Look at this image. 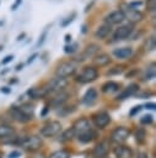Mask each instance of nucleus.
<instances>
[{"label": "nucleus", "mask_w": 156, "mask_h": 158, "mask_svg": "<svg viewBox=\"0 0 156 158\" xmlns=\"http://www.w3.org/2000/svg\"><path fill=\"white\" fill-rule=\"evenodd\" d=\"M64 51H65V53H72L76 51V44L75 46H65Z\"/></svg>", "instance_id": "7c9ffc66"}, {"label": "nucleus", "mask_w": 156, "mask_h": 158, "mask_svg": "<svg viewBox=\"0 0 156 158\" xmlns=\"http://www.w3.org/2000/svg\"><path fill=\"white\" fill-rule=\"evenodd\" d=\"M96 100H97V90L93 89V88L88 89V90L85 93L84 98H82V102H84L85 105H87V106L93 105V104L96 102Z\"/></svg>", "instance_id": "dca6fc26"}, {"label": "nucleus", "mask_w": 156, "mask_h": 158, "mask_svg": "<svg viewBox=\"0 0 156 158\" xmlns=\"http://www.w3.org/2000/svg\"><path fill=\"white\" fill-rule=\"evenodd\" d=\"M98 77V72L95 67H85L77 75H76V81L81 84H86L90 81H93Z\"/></svg>", "instance_id": "20e7f679"}, {"label": "nucleus", "mask_w": 156, "mask_h": 158, "mask_svg": "<svg viewBox=\"0 0 156 158\" xmlns=\"http://www.w3.org/2000/svg\"><path fill=\"white\" fill-rule=\"evenodd\" d=\"M75 135H74V131H72V128H69L68 131H65L64 132V135H63V139H71L72 137H74Z\"/></svg>", "instance_id": "bb28decb"}, {"label": "nucleus", "mask_w": 156, "mask_h": 158, "mask_svg": "<svg viewBox=\"0 0 156 158\" xmlns=\"http://www.w3.org/2000/svg\"><path fill=\"white\" fill-rule=\"evenodd\" d=\"M147 10L155 11V0H147Z\"/></svg>", "instance_id": "2f4dec72"}, {"label": "nucleus", "mask_w": 156, "mask_h": 158, "mask_svg": "<svg viewBox=\"0 0 156 158\" xmlns=\"http://www.w3.org/2000/svg\"><path fill=\"white\" fill-rule=\"evenodd\" d=\"M82 32H86V26H85V25L82 26Z\"/></svg>", "instance_id": "ea45409f"}, {"label": "nucleus", "mask_w": 156, "mask_h": 158, "mask_svg": "<svg viewBox=\"0 0 156 158\" xmlns=\"http://www.w3.org/2000/svg\"><path fill=\"white\" fill-rule=\"evenodd\" d=\"M139 90V85L138 84H135V83H133V84H130L129 86H127L119 95H118V99H120V100H123V99H127V98H129V96H131V95H134L136 91Z\"/></svg>", "instance_id": "6ab92c4d"}, {"label": "nucleus", "mask_w": 156, "mask_h": 158, "mask_svg": "<svg viewBox=\"0 0 156 158\" xmlns=\"http://www.w3.org/2000/svg\"><path fill=\"white\" fill-rule=\"evenodd\" d=\"M65 41L66 42H70L71 41V36L70 35H65Z\"/></svg>", "instance_id": "4c0bfd02"}, {"label": "nucleus", "mask_w": 156, "mask_h": 158, "mask_svg": "<svg viewBox=\"0 0 156 158\" xmlns=\"http://www.w3.org/2000/svg\"><path fill=\"white\" fill-rule=\"evenodd\" d=\"M108 63H111V57H109V54H107V53L96 54L95 58H93V64L97 65V67H104V65H107Z\"/></svg>", "instance_id": "a211bd4d"}, {"label": "nucleus", "mask_w": 156, "mask_h": 158, "mask_svg": "<svg viewBox=\"0 0 156 158\" xmlns=\"http://www.w3.org/2000/svg\"><path fill=\"white\" fill-rule=\"evenodd\" d=\"M118 90H119V84L117 81H113V80H109L102 85V91L106 94H112V93H115Z\"/></svg>", "instance_id": "aec40b11"}, {"label": "nucleus", "mask_w": 156, "mask_h": 158, "mask_svg": "<svg viewBox=\"0 0 156 158\" xmlns=\"http://www.w3.org/2000/svg\"><path fill=\"white\" fill-rule=\"evenodd\" d=\"M133 54V48L131 47H120L115 48L113 51V56L118 59H127Z\"/></svg>", "instance_id": "2eb2a0df"}, {"label": "nucleus", "mask_w": 156, "mask_h": 158, "mask_svg": "<svg viewBox=\"0 0 156 158\" xmlns=\"http://www.w3.org/2000/svg\"><path fill=\"white\" fill-rule=\"evenodd\" d=\"M12 59H14V56H6V57H5V59H2V64H6V63L11 62Z\"/></svg>", "instance_id": "f704fd0d"}, {"label": "nucleus", "mask_w": 156, "mask_h": 158, "mask_svg": "<svg viewBox=\"0 0 156 158\" xmlns=\"http://www.w3.org/2000/svg\"><path fill=\"white\" fill-rule=\"evenodd\" d=\"M71 128L74 131V135L82 143L91 142L96 137V132L93 131V128L91 127L90 121L86 117H81V118L76 120L75 123H74V126Z\"/></svg>", "instance_id": "f257e3e1"}, {"label": "nucleus", "mask_w": 156, "mask_h": 158, "mask_svg": "<svg viewBox=\"0 0 156 158\" xmlns=\"http://www.w3.org/2000/svg\"><path fill=\"white\" fill-rule=\"evenodd\" d=\"M10 112H11L12 117L16 121H18V122H27V121H29L32 118V116L28 115V114H26L21 107H12L10 110Z\"/></svg>", "instance_id": "9b49d317"}, {"label": "nucleus", "mask_w": 156, "mask_h": 158, "mask_svg": "<svg viewBox=\"0 0 156 158\" xmlns=\"http://www.w3.org/2000/svg\"><path fill=\"white\" fill-rule=\"evenodd\" d=\"M114 154L117 158H133V151L127 146H118L114 148Z\"/></svg>", "instance_id": "f3484780"}, {"label": "nucleus", "mask_w": 156, "mask_h": 158, "mask_svg": "<svg viewBox=\"0 0 156 158\" xmlns=\"http://www.w3.org/2000/svg\"><path fill=\"white\" fill-rule=\"evenodd\" d=\"M92 121L97 128H104L111 122V115L106 111H99L92 116Z\"/></svg>", "instance_id": "0eeeda50"}, {"label": "nucleus", "mask_w": 156, "mask_h": 158, "mask_svg": "<svg viewBox=\"0 0 156 158\" xmlns=\"http://www.w3.org/2000/svg\"><path fill=\"white\" fill-rule=\"evenodd\" d=\"M68 96H69V95H68L66 93H60L57 98H54V99L52 100V105L55 106V107H60V106L68 100Z\"/></svg>", "instance_id": "4be33fe9"}, {"label": "nucleus", "mask_w": 156, "mask_h": 158, "mask_svg": "<svg viewBox=\"0 0 156 158\" xmlns=\"http://www.w3.org/2000/svg\"><path fill=\"white\" fill-rule=\"evenodd\" d=\"M129 135H130V131L127 127L119 126V127H117V128L113 130V132L111 135V139L113 142H115V143H122V142H124V141L128 139Z\"/></svg>", "instance_id": "6e6552de"}, {"label": "nucleus", "mask_w": 156, "mask_h": 158, "mask_svg": "<svg viewBox=\"0 0 156 158\" xmlns=\"http://www.w3.org/2000/svg\"><path fill=\"white\" fill-rule=\"evenodd\" d=\"M124 20V15L120 10H115V11H112L109 15L106 16L104 19V22L108 23V25H117V23H120L122 21Z\"/></svg>", "instance_id": "9d476101"}, {"label": "nucleus", "mask_w": 156, "mask_h": 158, "mask_svg": "<svg viewBox=\"0 0 156 158\" xmlns=\"http://www.w3.org/2000/svg\"><path fill=\"white\" fill-rule=\"evenodd\" d=\"M75 16H76V14H75V12H72V14H71V16L66 17V20H64V21L61 22V26H63V27L68 26V25H69L70 22H72V20H74V17H75Z\"/></svg>", "instance_id": "cd10ccee"}, {"label": "nucleus", "mask_w": 156, "mask_h": 158, "mask_svg": "<svg viewBox=\"0 0 156 158\" xmlns=\"http://www.w3.org/2000/svg\"><path fill=\"white\" fill-rule=\"evenodd\" d=\"M120 11L123 12L124 19H128L130 22H139V21L142 20V14L139 10H136L134 6L124 5Z\"/></svg>", "instance_id": "423d86ee"}, {"label": "nucleus", "mask_w": 156, "mask_h": 158, "mask_svg": "<svg viewBox=\"0 0 156 158\" xmlns=\"http://www.w3.org/2000/svg\"><path fill=\"white\" fill-rule=\"evenodd\" d=\"M61 131V123L59 121H49L41 128V135L43 137H53Z\"/></svg>", "instance_id": "39448f33"}, {"label": "nucleus", "mask_w": 156, "mask_h": 158, "mask_svg": "<svg viewBox=\"0 0 156 158\" xmlns=\"http://www.w3.org/2000/svg\"><path fill=\"white\" fill-rule=\"evenodd\" d=\"M45 36H47V30H45V31L42 33V36L39 37V41H38L37 46H39V44H42V43H43V41H44V37H45Z\"/></svg>", "instance_id": "473e14b6"}, {"label": "nucleus", "mask_w": 156, "mask_h": 158, "mask_svg": "<svg viewBox=\"0 0 156 158\" xmlns=\"http://www.w3.org/2000/svg\"><path fill=\"white\" fill-rule=\"evenodd\" d=\"M15 135L14 127L9 125H0V138H10Z\"/></svg>", "instance_id": "412c9836"}, {"label": "nucleus", "mask_w": 156, "mask_h": 158, "mask_svg": "<svg viewBox=\"0 0 156 158\" xmlns=\"http://www.w3.org/2000/svg\"><path fill=\"white\" fill-rule=\"evenodd\" d=\"M108 151H109V143L107 141H102V142H99L95 147V149H93V157L95 158H104L107 156Z\"/></svg>", "instance_id": "f8f14e48"}, {"label": "nucleus", "mask_w": 156, "mask_h": 158, "mask_svg": "<svg viewBox=\"0 0 156 158\" xmlns=\"http://www.w3.org/2000/svg\"><path fill=\"white\" fill-rule=\"evenodd\" d=\"M144 138H145V131H144V130H139V131L136 132V139L140 141V142H142Z\"/></svg>", "instance_id": "c756f323"}, {"label": "nucleus", "mask_w": 156, "mask_h": 158, "mask_svg": "<svg viewBox=\"0 0 156 158\" xmlns=\"http://www.w3.org/2000/svg\"><path fill=\"white\" fill-rule=\"evenodd\" d=\"M49 158H70V153H69L68 151L61 149V151H57V152H54Z\"/></svg>", "instance_id": "b1692460"}, {"label": "nucleus", "mask_w": 156, "mask_h": 158, "mask_svg": "<svg viewBox=\"0 0 156 158\" xmlns=\"http://www.w3.org/2000/svg\"><path fill=\"white\" fill-rule=\"evenodd\" d=\"M111 32H112V26L104 22L103 25L98 26V28L95 31V37L98 40H104Z\"/></svg>", "instance_id": "4468645a"}, {"label": "nucleus", "mask_w": 156, "mask_h": 158, "mask_svg": "<svg viewBox=\"0 0 156 158\" xmlns=\"http://www.w3.org/2000/svg\"><path fill=\"white\" fill-rule=\"evenodd\" d=\"M131 31H133V27H131L130 25H123V26H119V27L114 31V33H113V38H114V41L124 40V38H127V37L130 36Z\"/></svg>", "instance_id": "1a4fd4ad"}, {"label": "nucleus", "mask_w": 156, "mask_h": 158, "mask_svg": "<svg viewBox=\"0 0 156 158\" xmlns=\"http://www.w3.org/2000/svg\"><path fill=\"white\" fill-rule=\"evenodd\" d=\"M140 122L141 123H151L152 122V116L151 115H145L140 118Z\"/></svg>", "instance_id": "c85d7f7f"}, {"label": "nucleus", "mask_w": 156, "mask_h": 158, "mask_svg": "<svg viewBox=\"0 0 156 158\" xmlns=\"http://www.w3.org/2000/svg\"><path fill=\"white\" fill-rule=\"evenodd\" d=\"M146 106H147V109H152V110L155 109V104H147Z\"/></svg>", "instance_id": "58836bf2"}, {"label": "nucleus", "mask_w": 156, "mask_h": 158, "mask_svg": "<svg viewBox=\"0 0 156 158\" xmlns=\"http://www.w3.org/2000/svg\"><path fill=\"white\" fill-rule=\"evenodd\" d=\"M32 158H43V156H36V157H32Z\"/></svg>", "instance_id": "a19ab883"}, {"label": "nucleus", "mask_w": 156, "mask_h": 158, "mask_svg": "<svg viewBox=\"0 0 156 158\" xmlns=\"http://www.w3.org/2000/svg\"><path fill=\"white\" fill-rule=\"evenodd\" d=\"M140 110H141V106H135V107L130 111V116H134V115H135L136 112H139Z\"/></svg>", "instance_id": "72a5a7b5"}, {"label": "nucleus", "mask_w": 156, "mask_h": 158, "mask_svg": "<svg viewBox=\"0 0 156 158\" xmlns=\"http://www.w3.org/2000/svg\"><path fill=\"white\" fill-rule=\"evenodd\" d=\"M145 49L146 51H154L155 49V37L151 36L149 40H146L145 42Z\"/></svg>", "instance_id": "393cba45"}, {"label": "nucleus", "mask_w": 156, "mask_h": 158, "mask_svg": "<svg viewBox=\"0 0 156 158\" xmlns=\"http://www.w3.org/2000/svg\"><path fill=\"white\" fill-rule=\"evenodd\" d=\"M21 2H22V0H16V1H15V4L12 5V7H11V9H12V10H16Z\"/></svg>", "instance_id": "c9c22d12"}, {"label": "nucleus", "mask_w": 156, "mask_h": 158, "mask_svg": "<svg viewBox=\"0 0 156 158\" xmlns=\"http://www.w3.org/2000/svg\"><path fill=\"white\" fill-rule=\"evenodd\" d=\"M144 78L147 80H150V79H154L155 78V63H151L150 65H147V68H146V70H145V75H144Z\"/></svg>", "instance_id": "5701e85b"}, {"label": "nucleus", "mask_w": 156, "mask_h": 158, "mask_svg": "<svg viewBox=\"0 0 156 158\" xmlns=\"http://www.w3.org/2000/svg\"><path fill=\"white\" fill-rule=\"evenodd\" d=\"M138 158H149V157H147V154H146V153H144V152H141V153H139V156H138Z\"/></svg>", "instance_id": "e433bc0d"}, {"label": "nucleus", "mask_w": 156, "mask_h": 158, "mask_svg": "<svg viewBox=\"0 0 156 158\" xmlns=\"http://www.w3.org/2000/svg\"><path fill=\"white\" fill-rule=\"evenodd\" d=\"M76 68H77V65H76L75 62H64V63H61L60 65H58V68H57V70H55V75H57L58 78L66 79L68 77L75 74Z\"/></svg>", "instance_id": "7ed1b4c3"}, {"label": "nucleus", "mask_w": 156, "mask_h": 158, "mask_svg": "<svg viewBox=\"0 0 156 158\" xmlns=\"http://www.w3.org/2000/svg\"><path fill=\"white\" fill-rule=\"evenodd\" d=\"M123 72V67L120 65V67H114L113 69H111V70H108L107 72V75H112V74H120Z\"/></svg>", "instance_id": "a878e982"}, {"label": "nucleus", "mask_w": 156, "mask_h": 158, "mask_svg": "<svg viewBox=\"0 0 156 158\" xmlns=\"http://www.w3.org/2000/svg\"><path fill=\"white\" fill-rule=\"evenodd\" d=\"M99 46L96 44V43H90L88 46H86V48L84 49V52L81 53V58H79L77 60H84L86 58H90V57H95L96 53L99 51Z\"/></svg>", "instance_id": "ddd939ff"}, {"label": "nucleus", "mask_w": 156, "mask_h": 158, "mask_svg": "<svg viewBox=\"0 0 156 158\" xmlns=\"http://www.w3.org/2000/svg\"><path fill=\"white\" fill-rule=\"evenodd\" d=\"M18 143L23 149H26L28 152H36V151H38L41 148L42 139L38 136H27V137L20 138Z\"/></svg>", "instance_id": "f03ea898"}]
</instances>
